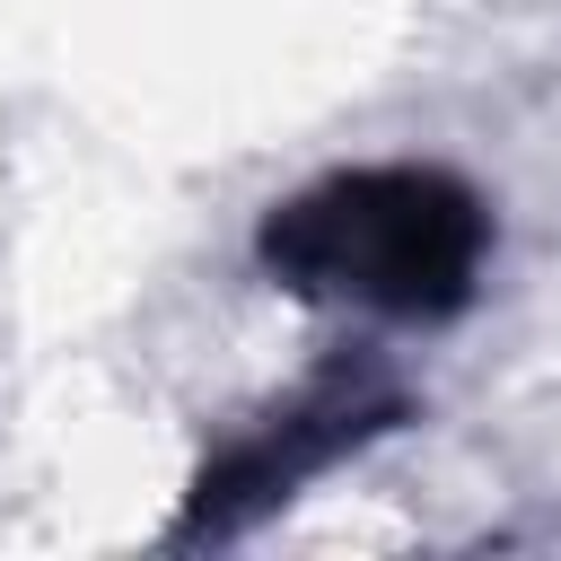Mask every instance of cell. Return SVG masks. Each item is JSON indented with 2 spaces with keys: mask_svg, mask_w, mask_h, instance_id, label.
Returning a JSON list of instances; mask_svg holds the SVG:
<instances>
[{
  "mask_svg": "<svg viewBox=\"0 0 561 561\" xmlns=\"http://www.w3.org/2000/svg\"><path fill=\"white\" fill-rule=\"evenodd\" d=\"M272 289L386 324H447L473 307L491 263V202L438 158L333 167L280 193L254 228Z\"/></svg>",
  "mask_w": 561,
  "mask_h": 561,
  "instance_id": "cell-1",
  "label": "cell"
},
{
  "mask_svg": "<svg viewBox=\"0 0 561 561\" xmlns=\"http://www.w3.org/2000/svg\"><path fill=\"white\" fill-rule=\"evenodd\" d=\"M412 412V394L368 368V359H324L289 403H272L254 430H237L202 473H193V500L175 517V543H210V535H245L254 517L289 508L316 473H333L342 456H359L368 438H386L394 421Z\"/></svg>",
  "mask_w": 561,
  "mask_h": 561,
  "instance_id": "cell-2",
  "label": "cell"
}]
</instances>
